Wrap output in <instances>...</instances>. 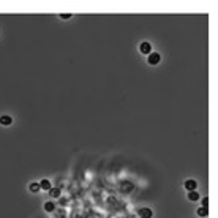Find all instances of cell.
<instances>
[{"label": "cell", "instance_id": "obj_13", "mask_svg": "<svg viewBox=\"0 0 218 218\" xmlns=\"http://www.w3.org/2000/svg\"><path fill=\"white\" fill-rule=\"evenodd\" d=\"M60 17H62V19H70L71 14H70V13H63V14H60Z\"/></svg>", "mask_w": 218, "mask_h": 218}, {"label": "cell", "instance_id": "obj_11", "mask_svg": "<svg viewBox=\"0 0 218 218\" xmlns=\"http://www.w3.org/2000/svg\"><path fill=\"white\" fill-rule=\"evenodd\" d=\"M49 191H51V194H52L54 198H59V194H60V190H57V188H51Z\"/></svg>", "mask_w": 218, "mask_h": 218}, {"label": "cell", "instance_id": "obj_8", "mask_svg": "<svg viewBox=\"0 0 218 218\" xmlns=\"http://www.w3.org/2000/svg\"><path fill=\"white\" fill-rule=\"evenodd\" d=\"M199 198H201V196H199L198 191H190L188 193V199H190V201H198Z\"/></svg>", "mask_w": 218, "mask_h": 218}, {"label": "cell", "instance_id": "obj_7", "mask_svg": "<svg viewBox=\"0 0 218 218\" xmlns=\"http://www.w3.org/2000/svg\"><path fill=\"white\" fill-rule=\"evenodd\" d=\"M44 210H46V212H54V210H55V204L51 202V201H48V202L44 204Z\"/></svg>", "mask_w": 218, "mask_h": 218}, {"label": "cell", "instance_id": "obj_6", "mask_svg": "<svg viewBox=\"0 0 218 218\" xmlns=\"http://www.w3.org/2000/svg\"><path fill=\"white\" fill-rule=\"evenodd\" d=\"M0 123L5 125V127H8V125L13 123V119L10 117V115H2V117H0Z\"/></svg>", "mask_w": 218, "mask_h": 218}, {"label": "cell", "instance_id": "obj_12", "mask_svg": "<svg viewBox=\"0 0 218 218\" xmlns=\"http://www.w3.org/2000/svg\"><path fill=\"white\" fill-rule=\"evenodd\" d=\"M202 207H204V209L209 207V199H207V198H202Z\"/></svg>", "mask_w": 218, "mask_h": 218}, {"label": "cell", "instance_id": "obj_2", "mask_svg": "<svg viewBox=\"0 0 218 218\" xmlns=\"http://www.w3.org/2000/svg\"><path fill=\"white\" fill-rule=\"evenodd\" d=\"M185 188H187V191H196V188H198V182L196 180H193V179H188V180H185Z\"/></svg>", "mask_w": 218, "mask_h": 218}, {"label": "cell", "instance_id": "obj_1", "mask_svg": "<svg viewBox=\"0 0 218 218\" xmlns=\"http://www.w3.org/2000/svg\"><path fill=\"white\" fill-rule=\"evenodd\" d=\"M147 62H149V65H158L160 60H161V55L158 52H150L149 55H147Z\"/></svg>", "mask_w": 218, "mask_h": 218}, {"label": "cell", "instance_id": "obj_5", "mask_svg": "<svg viewBox=\"0 0 218 218\" xmlns=\"http://www.w3.org/2000/svg\"><path fill=\"white\" fill-rule=\"evenodd\" d=\"M40 190H46V191H49V190H51V182L48 179H43L40 182Z\"/></svg>", "mask_w": 218, "mask_h": 218}, {"label": "cell", "instance_id": "obj_9", "mask_svg": "<svg viewBox=\"0 0 218 218\" xmlns=\"http://www.w3.org/2000/svg\"><path fill=\"white\" fill-rule=\"evenodd\" d=\"M196 213H198V215H199V217H207V215H209V209H204V207H199V209H198V212H196Z\"/></svg>", "mask_w": 218, "mask_h": 218}, {"label": "cell", "instance_id": "obj_3", "mask_svg": "<svg viewBox=\"0 0 218 218\" xmlns=\"http://www.w3.org/2000/svg\"><path fill=\"white\" fill-rule=\"evenodd\" d=\"M139 51H141V54H144V55H149L152 52V44L149 41H144V43H141V46H139Z\"/></svg>", "mask_w": 218, "mask_h": 218}, {"label": "cell", "instance_id": "obj_4", "mask_svg": "<svg viewBox=\"0 0 218 218\" xmlns=\"http://www.w3.org/2000/svg\"><path fill=\"white\" fill-rule=\"evenodd\" d=\"M152 217H154V212H152L149 207L139 209V218H152Z\"/></svg>", "mask_w": 218, "mask_h": 218}, {"label": "cell", "instance_id": "obj_10", "mask_svg": "<svg viewBox=\"0 0 218 218\" xmlns=\"http://www.w3.org/2000/svg\"><path fill=\"white\" fill-rule=\"evenodd\" d=\"M30 191L32 193H38L40 191V183H36V182L30 183Z\"/></svg>", "mask_w": 218, "mask_h": 218}]
</instances>
